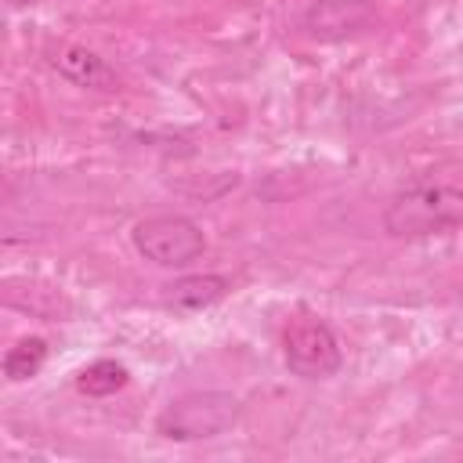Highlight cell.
<instances>
[{
	"label": "cell",
	"instance_id": "obj_7",
	"mask_svg": "<svg viewBox=\"0 0 463 463\" xmlns=\"http://www.w3.org/2000/svg\"><path fill=\"white\" fill-rule=\"evenodd\" d=\"M224 297H228V279L224 275H184V279H174L163 289V304L177 307V311H199V307H210Z\"/></svg>",
	"mask_w": 463,
	"mask_h": 463
},
{
	"label": "cell",
	"instance_id": "obj_1",
	"mask_svg": "<svg viewBox=\"0 0 463 463\" xmlns=\"http://www.w3.org/2000/svg\"><path fill=\"white\" fill-rule=\"evenodd\" d=\"M463 228V184H412L383 206V232L394 239Z\"/></svg>",
	"mask_w": 463,
	"mask_h": 463
},
{
	"label": "cell",
	"instance_id": "obj_5",
	"mask_svg": "<svg viewBox=\"0 0 463 463\" xmlns=\"http://www.w3.org/2000/svg\"><path fill=\"white\" fill-rule=\"evenodd\" d=\"M373 18L369 0H311L304 11V33L311 40H344Z\"/></svg>",
	"mask_w": 463,
	"mask_h": 463
},
{
	"label": "cell",
	"instance_id": "obj_6",
	"mask_svg": "<svg viewBox=\"0 0 463 463\" xmlns=\"http://www.w3.org/2000/svg\"><path fill=\"white\" fill-rule=\"evenodd\" d=\"M51 65H54L58 76H65L69 83L87 87V90H105V94H112V90L119 87L116 69H112L101 54H94V51H87V47H76V43L54 47V51H51Z\"/></svg>",
	"mask_w": 463,
	"mask_h": 463
},
{
	"label": "cell",
	"instance_id": "obj_10",
	"mask_svg": "<svg viewBox=\"0 0 463 463\" xmlns=\"http://www.w3.org/2000/svg\"><path fill=\"white\" fill-rule=\"evenodd\" d=\"M14 7H29V4H36V0H11Z\"/></svg>",
	"mask_w": 463,
	"mask_h": 463
},
{
	"label": "cell",
	"instance_id": "obj_8",
	"mask_svg": "<svg viewBox=\"0 0 463 463\" xmlns=\"http://www.w3.org/2000/svg\"><path fill=\"white\" fill-rule=\"evenodd\" d=\"M43 362H47V340L43 336H22L4 354V376L11 383H25L43 369Z\"/></svg>",
	"mask_w": 463,
	"mask_h": 463
},
{
	"label": "cell",
	"instance_id": "obj_9",
	"mask_svg": "<svg viewBox=\"0 0 463 463\" xmlns=\"http://www.w3.org/2000/svg\"><path fill=\"white\" fill-rule=\"evenodd\" d=\"M127 380H130V373H127V365H123V362L98 358V362H90V365L76 376V387H80L83 394L105 398V394H116L119 387H127Z\"/></svg>",
	"mask_w": 463,
	"mask_h": 463
},
{
	"label": "cell",
	"instance_id": "obj_3",
	"mask_svg": "<svg viewBox=\"0 0 463 463\" xmlns=\"http://www.w3.org/2000/svg\"><path fill=\"white\" fill-rule=\"evenodd\" d=\"M134 250L159 264V268H184L192 260L203 257L206 250V235L195 221L181 217V213H159V217H145L134 224L130 232Z\"/></svg>",
	"mask_w": 463,
	"mask_h": 463
},
{
	"label": "cell",
	"instance_id": "obj_4",
	"mask_svg": "<svg viewBox=\"0 0 463 463\" xmlns=\"http://www.w3.org/2000/svg\"><path fill=\"white\" fill-rule=\"evenodd\" d=\"M282 354H286L289 373L300 380H329L344 362L340 340L322 318L289 322V329L282 336Z\"/></svg>",
	"mask_w": 463,
	"mask_h": 463
},
{
	"label": "cell",
	"instance_id": "obj_2",
	"mask_svg": "<svg viewBox=\"0 0 463 463\" xmlns=\"http://www.w3.org/2000/svg\"><path fill=\"white\" fill-rule=\"evenodd\" d=\"M242 405L228 391H188L156 416V434L170 441H203L224 434L239 420Z\"/></svg>",
	"mask_w": 463,
	"mask_h": 463
}]
</instances>
